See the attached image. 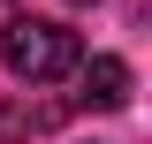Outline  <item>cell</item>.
<instances>
[{"label":"cell","mask_w":152,"mask_h":144,"mask_svg":"<svg viewBox=\"0 0 152 144\" xmlns=\"http://www.w3.org/2000/svg\"><path fill=\"white\" fill-rule=\"evenodd\" d=\"M76 76H84V106H99V114H122L129 106V61L122 53H91Z\"/></svg>","instance_id":"2"},{"label":"cell","mask_w":152,"mask_h":144,"mask_svg":"<svg viewBox=\"0 0 152 144\" xmlns=\"http://www.w3.org/2000/svg\"><path fill=\"white\" fill-rule=\"evenodd\" d=\"M0 61L15 84H61V76L84 68V38L69 23H46V15H15L0 31Z\"/></svg>","instance_id":"1"},{"label":"cell","mask_w":152,"mask_h":144,"mask_svg":"<svg viewBox=\"0 0 152 144\" xmlns=\"http://www.w3.org/2000/svg\"><path fill=\"white\" fill-rule=\"evenodd\" d=\"M76 8H84V0H76Z\"/></svg>","instance_id":"3"}]
</instances>
